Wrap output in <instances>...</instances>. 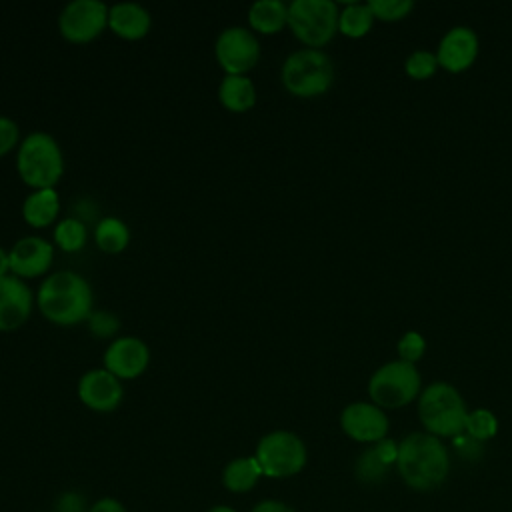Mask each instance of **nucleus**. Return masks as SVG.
I'll list each match as a JSON object with an SVG mask.
<instances>
[{"label":"nucleus","mask_w":512,"mask_h":512,"mask_svg":"<svg viewBox=\"0 0 512 512\" xmlns=\"http://www.w3.org/2000/svg\"><path fill=\"white\" fill-rule=\"evenodd\" d=\"M10 274V258H8V250H4L0 246V280L6 278Z\"/></svg>","instance_id":"obj_35"},{"label":"nucleus","mask_w":512,"mask_h":512,"mask_svg":"<svg viewBox=\"0 0 512 512\" xmlns=\"http://www.w3.org/2000/svg\"><path fill=\"white\" fill-rule=\"evenodd\" d=\"M464 432L474 440H488L498 432V420L490 410L478 408L474 412H468Z\"/></svg>","instance_id":"obj_26"},{"label":"nucleus","mask_w":512,"mask_h":512,"mask_svg":"<svg viewBox=\"0 0 512 512\" xmlns=\"http://www.w3.org/2000/svg\"><path fill=\"white\" fill-rule=\"evenodd\" d=\"M20 140L22 138H20L18 124L12 118L0 114V158H4L8 152L18 148Z\"/></svg>","instance_id":"obj_31"},{"label":"nucleus","mask_w":512,"mask_h":512,"mask_svg":"<svg viewBox=\"0 0 512 512\" xmlns=\"http://www.w3.org/2000/svg\"><path fill=\"white\" fill-rule=\"evenodd\" d=\"M398 356L400 360L404 362H418L422 356H424V350H426V340L422 338L420 332L416 330H408L400 340H398Z\"/></svg>","instance_id":"obj_30"},{"label":"nucleus","mask_w":512,"mask_h":512,"mask_svg":"<svg viewBox=\"0 0 512 512\" xmlns=\"http://www.w3.org/2000/svg\"><path fill=\"white\" fill-rule=\"evenodd\" d=\"M404 70L414 80H426V78H430L438 70L436 54H432L428 50H416V52H412L406 58Z\"/></svg>","instance_id":"obj_27"},{"label":"nucleus","mask_w":512,"mask_h":512,"mask_svg":"<svg viewBox=\"0 0 512 512\" xmlns=\"http://www.w3.org/2000/svg\"><path fill=\"white\" fill-rule=\"evenodd\" d=\"M210 512H236V510H232L228 506H214Z\"/></svg>","instance_id":"obj_36"},{"label":"nucleus","mask_w":512,"mask_h":512,"mask_svg":"<svg viewBox=\"0 0 512 512\" xmlns=\"http://www.w3.org/2000/svg\"><path fill=\"white\" fill-rule=\"evenodd\" d=\"M396 470L418 492L438 488L450 470L448 450L440 438L428 432H412L398 444Z\"/></svg>","instance_id":"obj_2"},{"label":"nucleus","mask_w":512,"mask_h":512,"mask_svg":"<svg viewBox=\"0 0 512 512\" xmlns=\"http://www.w3.org/2000/svg\"><path fill=\"white\" fill-rule=\"evenodd\" d=\"M256 86L248 76H224L218 84V102L234 114L250 112L256 106Z\"/></svg>","instance_id":"obj_19"},{"label":"nucleus","mask_w":512,"mask_h":512,"mask_svg":"<svg viewBox=\"0 0 512 512\" xmlns=\"http://www.w3.org/2000/svg\"><path fill=\"white\" fill-rule=\"evenodd\" d=\"M374 18L384 20V22H396L402 20L410 14L414 8L412 0H372L368 2Z\"/></svg>","instance_id":"obj_28"},{"label":"nucleus","mask_w":512,"mask_h":512,"mask_svg":"<svg viewBox=\"0 0 512 512\" xmlns=\"http://www.w3.org/2000/svg\"><path fill=\"white\" fill-rule=\"evenodd\" d=\"M36 306L50 324L78 326L94 312V292L82 274L56 270L40 282Z\"/></svg>","instance_id":"obj_1"},{"label":"nucleus","mask_w":512,"mask_h":512,"mask_svg":"<svg viewBox=\"0 0 512 512\" xmlns=\"http://www.w3.org/2000/svg\"><path fill=\"white\" fill-rule=\"evenodd\" d=\"M252 512H294L290 506H286L284 502L278 500H264L260 504L254 506Z\"/></svg>","instance_id":"obj_34"},{"label":"nucleus","mask_w":512,"mask_h":512,"mask_svg":"<svg viewBox=\"0 0 512 512\" xmlns=\"http://www.w3.org/2000/svg\"><path fill=\"white\" fill-rule=\"evenodd\" d=\"M374 24V14L366 4H348L344 10H340L338 16V32L348 38H362L370 32Z\"/></svg>","instance_id":"obj_25"},{"label":"nucleus","mask_w":512,"mask_h":512,"mask_svg":"<svg viewBox=\"0 0 512 512\" xmlns=\"http://www.w3.org/2000/svg\"><path fill=\"white\" fill-rule=\"evenodd\" d=\"M104 368L120 380H134L150 366V348L138 336H118L110 340L102 356Z\"/></svg>","instance_id":"obj_11"},{"label":"nucleus","mask_w":512,"mask_h":512,"mask_svg":"<svg viewBox=\"0 0 512 512\" xmlns=\"http://www.w3.org/2000/svg\"><path fill=\"white\" fill-rule=\"evenodd\" d=\"M340 10L332 0H294L288 4V28L306 48L320 50L338 32Z\"/></svg>","instance_id":"obj_6"},{"label":"nucleus","mask_w":512,"mask_h":512,"mask_svg":"<svg viewBox=\"0 0 512 512\" xmlns=\"http://www.w3.org/2000/svg\"><path fill=\"white\" fill-rule=\"evenodd\" d=\"M420 384L416 366L398 358L376 368L368 380V396L380 408H402L418 396Z\"/></svg>","instance_id":"obj_7"},{"label":"nucleus","mask_w":512,"mask_h":512,"mask_svg":"<svg viewBox=\"0 0 512 512\" xmlns=\"http://www.w3.org/2000/svg\"><path fill=\"white\" fill-rule=\"evenodd\" d=\"M16 172L32 188H56L64 174V154L58 140L48 132L26 134L16 148Z\"/></svg>","instance_id":"obj_3"},{"label":"nucleus","mask_w":512,"mask_h":512,"mask_svg":"<svg viewBox=\"0 0 512 512\" xmlns=\"http://www.w3.org/2000/svg\"><path fill=\"white\" fill-rule=\"evenodd\" d=\"M254 458L258 460L264 476L286 478L304 468L306 446L294 432L274 430L260 438Z\"/></svg>","instance_id":"obj_8"},{"label":"nucleus","mask_w":512,"mask_h":512,"mask_svg":"<svg viewBox=\"0 0 512 512\" xmlns=\"http://www.w3.org/2000/svg\"><path fill=\"white\" fill-rule=\"evenodd\" d=\"M108 28L114 36L136 42L148 36L152 28V14L136 2H118L108 8Z\"/></svg>","instance_id":"obj_17"},{"label":"nucleus","mask_w":512,"mask_h":512,"mask_svg":"<svg viewBox=\"0 0 512 512\" xmlns=\"http://www.w3.org/2000/svg\"><path fill=\"white\" fill-rule=\"evenodd\" d=\"M54 246L60 248L62 252H68V254H74V252H80L86 242H88V226L74 218V216H68V218H62L56 222L54 226Z\"/></svg>","instance_id":"obj_24"},{"label":"nucleus","mask_w":512,"mask_h":512,"mask_svg":"<svg viewBox=\"0 0 512 512\" xmlns=\"http://www.w3.org/2000/svg\"><path fill=\"white\" fill-rule=\"evenodd\" d=\"M280 80L292 96L316 98L330 90L334 82V64L322 50L300 48L288 54L282 62Z\"/></svg>","instance_id":"obj_5"},{"label":"nucleus","mask_w":512,"mask_h":512,"mask_svg":"<svg viewBox=\"0 0 512 512\" xmlns=\"http://www.w3.org/2000/svg\"><path fill=\"white\" fill-rule=\"evenodd\" d=\"M94 244L104 254H120L130 244V230L124 220L116 216H104L94 224Z\"/></svg>","instance_id":"obj_22"},{"label":"nucleus","mask_w":512,"mask_h":512,"mask_svg":"<svg viewBox=\"0 0 512 512\" xmlns=\"http://www.w3.org/2000/svg\"><path fill=\"white\" fill-rule=\"evenodd\" d=\"M36 296L26 280L8 274L0 280V332H14L24 326L32 314Z\"/></svg>","instance_id":"obj_15"},{"label":"nucleus","mask_w":512,"mask_h":512,"mask_svg":"<svg viewBox=\"0 0 512 512\" xmlns=\"http://www.w3.org/2000/svg\"><path fill=\"white\" fill-rule=\"evenodd\" d=\"M260 42L246 26L224 28L214 42V56L224 76H248L260 60Z\"/></svg>","instance_id":"obj_9"},{"label":"nucleus","mask_w":512,"mask_h":512,"mask_svg":"<svg viewBox=\"0 0 512 512\" xmlns=\"http://www.w3.org/2000/svg\"><path fill=\"white\" fill-rule=\"evenodd\" d=\"M60 214V196L56 188L32 190L22 202V218L32 228H48Z\"/></svg>","instance_id":"obj_18"},{"label":"nucleus","mask_w":512,"mask_h":512,"mask_svg":"<svg viewBox=\"0 0 512 512\" xmlns=\"http://www.w3.org/2000/svg\"><path fill=\"white\" fill-rule=\"evenodd\" d=\"M288 26V4L282 0H256L248 8V28L256 34L272 36Z\"/></svg>","instance_id":"obj_20"},{"label":"nucleus","mask_w":512,"mask_h":512,"mask_svg":"<svg viewBox=\"0 0 512 512\" xmlns=\"http://www.w3.org/2000/svg\"><path fill=\"white\" fill-rule=\"evenodd\" d=\"M418 416L428 434L436 438H450L466 430L468 410L460 392L452 384L432 382L420 392Z\"/></svg>","instance_id":"obj_4"},{"label":"nucleus","mask_w":512,"mask_h":512,"mask_svg":"<svg viewBox=\"0 0 512 512\" xmlns=\"http://www.w3.org/2000/svg\"><path fill=\"white\" fill-rule=\"evenodd\" d=\"M86 324L96 338H110V340L118 338L120 318L110 310H94L86 320Z\"/></svg>","instance_id":"obj_29"},{"label":"nucleus","mask_w":512,"mask_h":512,"mask_svg":"<svg viewBox=\"0 0 512 512\" xmlns=\"http://www.w3.org/2000/svg\"><path fill=\"white\" fill-rule=\"evenodd\" d=\"M108 8L100 0H72L58 14V32L70 44H88L108 28Z\"/></svg>","instance_id":"obj_10"},{"label":"nucleus","mask_w":512,"mask_h":512,"mask_svg":"<svg viewBox=\"0 0 512 512\" xmlns=\"http://www.w3.org/2000/svg\"><path fill=\"white\" fill-rule=\"evenodd\" d=\"M398 444L392 440H380L372 448H368L356 462V474L364 482H378L386 476L390 464H396Z\"/></svg>","instance_id":"obj_21"},{"label":"nucleus","mask_w":512,"mask_h":512,"mask_svg":"<svg viewBox=\"0 0 512 512\" xmlns=\"http://www.w3.org/2000/svg\"><path fill=\"white\" fill-rule=\"evenodd\" d=\"M478 56V36L468 26L450 28L436 50L438 66L448 72H464L468 70Z\"/></svg>","instance_id":"obj_16"},{"label":"nucleus","mask_w":512,"mask_h":512,"mask_svg":"<svg viewBox=\"0 0 512 512\" xmlns=\"http://www.w3.org/2000/svg\"><path fill=\"white\" fill-rule=\"evenodd\" d=\"M10 274L30 280L48 276L54 264V244L42 236H22L8 250Z\"/></svg>","instance_id":"obj_12"},{"label":"nucleus","mask_w":512,"mask_h":512,"mask_svg":"<svg viewBox=\"0 0 512 512\" xmlns=\"http://www.w3.org/2000/svg\"><path fill=\"white\" fill-rule=\"evenodd\" d=\"M88 512H126V510H124V506L118 500L102 498L96 504H92V508Z\"/></svg>","instance_id":"obj_33"},{"label":"nucleus","mask_w":512,"mask_h":512,"mask_svg":"<svg viewBox=\"0 0 512 512\" xmlns=\"http://www.w3.org/2000/svg\"><path fill=\"white\" fill-rule=\"evenodd\" d=\"M76 392L80 402L94 412H112L124 398L122 380L108 372L104 366L84 372L78 380Z\"/></svg>","instance_id":"obj_13"},{"label":"nucleus","mask_w":512,"mask_h":512,"mask_svg":"<svg viewBox=\"0 0 512 512\" xmlns=\"http://www.w3.org/2000/svg\"><path fill=\"white\" fill-rule=\"evenodd\" d=\"M84 506H82V498L74 492H68L60 498L58 502V512H82Z\"/></svg>","instance_id":"obj_32"},{"label":"nucleus","mask_w":512,"mask_h":512,"mask_svg":"<svg viewBox=\"0 0 512 512\" xmlns=\"http://www.w3.org/2000/svg\"><path fill=\"white\" fill-rule=\"evenodd\" d=\"M340 428L356 442L376 444L386 438L388 416L372 402H352L340 414Z\"/></svg>","instance_id":"obj_14"},{"label":"nucleus","mask_w":512,"mask_h":512,"mask_svg":"<svg viewBox=\"0 0 512 512\" xmlns=\"http://www.w3.org/2000/svg\"><path fill=\"white\" fill-rule=\"evenodd\" d=\"M262 476V468L254 456H242L226 464L222 472V482L230 492H248L254 488L258 478Z\"/></svg>","instance_id":"obj_23"}]
</instances>
